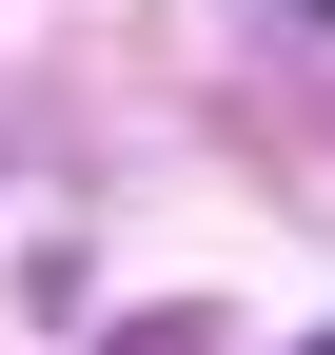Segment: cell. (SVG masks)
<instances>
[{
    "instance_id": "cell-1",
    "label": "cell",
    "mask_w": 335,
    "mask_h": 355,
    "mask_svg": "<svg viewBox=\"0 0 335 355\" xmlns=\"http://www.w3.org/2000/svg\"><path fill=\"white\" fill-rule=\"evenodd\" d=\"M316 355H335V336H316Z\"/></svg>"
}]
</instances>
